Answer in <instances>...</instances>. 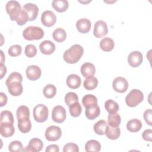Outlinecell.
<instances>
[{"label":"cell","instance_id":"42","mask_svg":"<svg viewBox=\"0 0 152 152\" xmlns=\"http://www.w3.org/2000/svg\"><path fill=\"white\" fill-rule=\"evenodd\" d=\"M25 55L28 58H33L37 54L36 47L33 44L27 45L25 48Z\"/></svg>","mask_w":152,"mask_h":152},{"label":"cell","instance_id":"3","mask_svg":"<svg viewBox=\"0 0 152 152\" xmlns=\"http://www.w3.org/2000/svg\"><path fill=\"white\" fill-rule=\"evenodd\" d=\"M144 99L142 92L138 89H132L126 96L125 103L131 107L137 106Z\"/></svg>","mask_w":152,"mask_h":152},{"label":"cell","instance_id":"48","mask_svg":"<svg viewBox=\"0 0 152 152\" xmlns=\"http://www.w3.org/2000/svg\"><path fill=\"white\" fill-rule=\"evenodd\" d=\"M7 100H8V98L7 95L4 93L3 92H1L0 93V103H1V107H2L4 106H5L7 103Z\"/></svg>","mask_w":152,"mask_h":152},{"label":"cell","instance_id":"49","mask_svg":"<svg viewBox=\"0 0 152 152\" xmlns=\"http://www.w3.org/2000/svg\"><path fill=\"white\" fill-rule=\"evenodd\" d=\"M7 73V68L4 64H1V79H2L4 76Z\"/></svg>","mask_w":152,"mask_h":152},{"label":"cell","instance_id":"8","mask_svg":"<svg viewBox=\"0 0 152 152\" xmlns=\"http://www.w3.org/2000/svg\"><path fill=\"white\" fill-rule=\"evenodd\" d=\"M128 82L127 80L122 77L115 78L112 83V87L116 92L122 93L125 92L128 88Z\"/></svg>","mask_w":152,"mask_h":152},{"label":"cell","instance_id":"26","mask_svg":"<svg viewBox=\"0 0 152 152\" xmlns=\"http://www.w3.org/2000/svg\"><path fill=\"white\" fill-rule=\"evenodd\" d=\"M114 46V41L108 37L103 38L100 42V47L104 52L111 51L113 49Z\"/></svg>","mask_w":152,"mask_h":152},{"label":"cell","instance_id":"7","mask_svg":"<svg viewBox=\"0 0 152 152\" xmlns=\"http://www.w3.org/2000/svg\"><path fill=\"white\" fill-rule=\"evenodd\" d=\"M66 116V110L63 106L58 105L53 107L52 112V118L54 122L62 123L65 120Z\"/></svg>","mask_w":152,"mask_h":152},{"label":"cell","instance_id":"32","mask_svg":"<svg viewBox=\"0 0 152 152\" xmlns=\"http://www.w3.org/2000/svg\"><path fill=\"white\" fill-rule=\"evenodd\" d=\"M107 122L109 126L112 127H118L121 122V116L117 113L109 114Z\"/></svg>","mask_w":152,"mask_h":152},{"label":"cell","instance_id":"39","mask_svg":"<svg viewBox=\"0 0 152 152\" xmlns=\"http://www.w3.org/2000/svg\"><path fill=\"white\" fill-rule=\"evenodd\" d=\"M78 102L77 94L74 92H68L65 96V102L69 106L75 102Z\"/></svg>","mask_w":152,"mask_h":152},{"label":"cell","instance_id":"4","mask_svg":"<svg viewBox=\"0 0 152 152\" xmlns=\"http://www.w3.org/2000/svg\"><path fill=\"white\" fill-rule=\"evenodd\" d=\"M5 8L12 21H15L16 18L23 10L20 3L17 1H8L6 4Z\"/></svg>","mask_w":152,"mask_h":152},{"label":"cell","instance_id":"22","mask_svg":"<svg viewBox=\"0 0 152 152\" xmlns=\"http://www.w3.org/2000/svg\"><path fill=\"white\" fill-rule=\"evenodd\" d=\"M16 115L18 121L28 119H30V110L26 106H20L17 109Z\"/></svg>","mask_w":152,"mask_h":152},{"label":"cell","instance_id":"5","mask_svg":"<svg viewBox=\"0 0 152 152\" xmlns=\"http://www.w3.org/2000/svg\"><path fill=\"white\" fill-rule=\"evenodd\" d=\"M33 117L37 122H43L46 121L48 118L49 110L48 107L43 104H39L33 109Z\"/></svg>","mask_w":152,"mask_h":152},{"label":"cell","instance_id":"45","mask_svg":"<svg viewBox=\"0 0 152 152\" xmlns=\"http://www.w3.org/2000/svg\"><path fill=\"white\" fill-rule=\"evenodd\" d=\"M152 112H151V109H147L146 110H145V112H144V119L145 121V122L150 126L152 125Z\"/></svg>","mask_w":152,"mask_h":152},{"label":"cell","instance_id":"13","mask_svg":"<svg viewBox=\"0 0 152 152\" xmlns=\"http://www.w3.org/2000/svg\"><path fill=\"white\" fill-rule=\"evenodd\" d=\"M23 10L28 15V21H33L37 18L39 13V8L36 4L27 3L23 6Z\"/></svg>","mask_w":152,"mask_h":152},{"label":"cell","instance_id":"6","mask_svg":"<svg viewBox=\"0 0 152 152\" xmlns=\"http://www.w3.org/2000/svg\"><path fill=\"white\" fill-rule=\"evenodd\" d=\"M61 134L62 131L59 126L52 125L46 129L45 135L48 141H55L61 138Z\"/></svg>","mask_w":152,"mask_h":152},{"label":"cell","instance_id":"30","mask_svg":"<svg viewBox=\"0 0 152 152\" xmlns=\"http://www.w3.org/2000/svg\"><path fill=\"white\" fill-rule=\"evenodd\" d=\"M84 87L87 90H92L97 87L98 85V80L94 76L87 77L84 81Z\"/></svg>","mask_w":152,"mask_h":152},{"label":"cell","instance_id":"33","mask_svg":"<svg viewBox=\"0 0 152 152\" xmlns=\"http://www.w3.org/2000/svg\"><path fill=\"white\" fill-rule=\"evenodd\" d=\"M53 39L57 42H64L66 37V33L65 31L62 28H56L52 34Z\"/></svg>","mask_w":152,"mask_h":152},{"label":"cell","instance_id":"28","mask_svg":"<svg viewBox=\"0 0 152 152\" xmlns=\"http://www.w3.org/2000/svg\"><path fill=\"white\" fill-rule=\"evenodd\" d=\"M101 150V144L95 140H88L85 145V150L88 151H99Z\"/></svg>","mask_w":152,"mask_h":152},{"label":"cell","instance_id":"2","mask_svg":"<svg viewBox=\"0 0 152 152\" xmlns=\"http://www.w3.org/2000/svg\"><path fill=\"white\" fill-rule=\"evenodd\" d=\"M23 36L27 40H40L44 36V31L40 27L28 26L23 30Z\"/></svg>","mask_w":152,"mask_h":152},{"label":"cell","instance_id":"20","mask_svg":"<svg viewBox=\"0 0 152 152\" xmlns=\"http://www.w3.org/2000/svg\"><path fill=\"white\" fill-rule=\"evenodd\" d=\"M81 73L84 77H89L93 76L96 72V68L94 65L90 62H86L81 66Z\"/></svg>","mask_w":152,"mask_h":152},{"label":"cell","instance_id":"19","mask_svg":"<svg viewBox=\"0 0 152 152\" xmlns=\"http://www.w3.org/2000/svg\"><path fill=\"white\" fill-rule=\"evenodd\" d=\"M66 83L69 88L72 89H75L78 88L81 86V80L80 76L78 75L72 74H69L67 77Z\"/></svg>","mask_w":152,"mask_h":152},{"label":"cell","instance_id":"16","mask_svg":"<svg viewBox=\"0 0 152 152\" xmlns=\"http://www.w3.org/2000/svg\"><path fill=\"white\" fill-rule=\"evenodd\" d=\"M91 21L86 18L79 19L76 23V27L81 33H87L91 29Z\"/></svg>","mask_w":152,"mask_h":152},{"label":"cell","instance_id":"27","mask_svg":"<svg viewBox=\"0 0 152 152\" xmlns=\"http://www.w3.org/2000/svg\"><path fill=\"white\" fill-rule=\"evenodd\" d=\"M100 113V109L98 105H96V106L86 108L85 115L86 116L87 118V119L90 120H93L97 118Z\"/></svg>","mask_w":152,"mask_h":152},{"label":"cell","instance_id":"50","mask_svg":"<svg viewBox=\"0 0 152 152\" xmlns=\"http://www.w3.org/2000/svg\"><path fill=\"white\" fill-rule=\"evenodd\" d=\"M1 64H4V61H5V56H4V53L2 50H1Z\"/></svg>","mask_w":152,"mask_h":152},{"label":"cell","instance_id":"24","mask_svg":"<svg viewBox=\"0 0 152 152\" xmlns=\"http://www.w3.org/2000/svg\"><path fill=\"white\" fill-rule=\"evenodd\" d=\"M105 134L106 137L112 140L118 139L121 135V130L118 127H112L107 125L106 131Z\"/></svg>","mask_w":152,"mask_h":152},{"label":"cell","instance_id":"12","mask_svg":"<svg viewBox=\"0 0 152 152\" xmlns=\"http://www.w3.org/2000/svg\"><path fill=\"white\" fill-rule=\"evenodd\" d=\"M142 55L137 50L131 52L128 56V62L129 64L134 68L139 66L142 62Z\"/></svg>","mask_w":152,"mask_h":152},{"label":"cell","instance_id":"18","mask_svg":"<svg viewBox=\"0 0 152 152\" xmlns=\"http://www.w3.org/2000/svg\"><path fill=\"white\" fill-rule=\"evenodd\" d=\"M8 92L13 96H18L23 90V85L21 82H13L7 85Z\"/></svg>","mask_w":152,"mask_h":152},{"label":"cell","instance_id":"9","mask_svg":"<svg viewBox=\"0 0 152 152\" xmlns=\"http://www.w3.org/2000/svg\"><path fill=\"white\" fill-rule=\"evenodd\" d=\"M108 33L107 24L103 20H99L95 23L94 26L93 34L97 38H100Z\"/></svg>","mask_w":152,"mask_h":152},{"label":"cell","instance_id":"44","mask_svg":"<svg viewBox=\"0 0 152 152\" xmlns=\"http://www.w3.org/2000/svg\"><path fill=\"white\" fill-rule=\"evenodd\" d=\"M64 152H78L79 148L78 146L74 143L69 142L66 144L63 148Z\"/></svg>","mask_w":152,"mask_h":152},{"label":"cell","instance_id":"34","mask_svg":"<svg viewBox=\"0 0 152 152\" xmlns=\"http://www.w3.org/2000/svg\"><path fill=\"white\" fill-rule=\"evenodd\" d=\"M18 128L22 133L28 132L31 128V123L30 119L18 121Z\"/></svg>","mask_w":152,"mask_h":152},{"label":"cell","instance_id":"43","mask_svg":"<svg viewBox=\"0 0 152 152\" xmlns=\"http://www.w3.org/2000/svg\"><path fill=\"white\" fill-rule=\"evenodd\" d=\"M28 21V15L24 10L21 11V13L15 20V21L17 22V24L19 26H23Z\"/></svg>","mask_w":152,"mask_h":152},{"label":"cell","instance_id":"1","mask_svg":"<svg viewBox=\"0 0 152 152\" xmlns=\"http://www.w3.org/2000/svg\"><path fill=\"white\" fill-rule=\"evenodd\" d=\"M83 53L84 49L81 45H74L64 52L63 58L68 64H75L81 59Z\"/></svg>","mask_w":152,"mask_h":152},{"label":"cell","instance_id":"15","mask_svg":"<svg viewBox=\"0 0 152 152\" xmlns=\"http://www.w3.org/2000/svg\"><path fill=\"white\" fill-rule=\"evenodd\" d=\"M15 129L13 124L1 122L0 124V133L1 135L5 138L10 137L14 134Z\"/></svg>","mask_w":152,"mask_h":152},{"label":"cell","instance_id":"10","mask_svg":"<svg viewBox=\"0 0 152 152\" xmlns=\"http://www.w3.org/2000/svg\"><path fill=\"white\" fill-rule=\"evenodd\" d=\"M56 21V17L53 12L50 10L45 11L41 15V22L46 27L53 26Z\"/></svg>","mask_w":152,"mask_h":152},{"label":"cell","instance_id":"11","mask_svg":"<svg viewBox=\"0 0 152 152\" xmlns=\"http://www.w3.org/2000/svg\"><path fill=\"white\" fill-rule=\"evenodd\" d=\"M43 147V144L42 140L38 138H33L29 141L28 145L22 151H40Z\"/></svg>","mask_w":152,"mask_h":152},{"label":"cell","instance_id":"47","mask_svg":"<svg viewBox=\"0 0 152 152\" xmlns=\"http://www.w3.org/2000/svg\"><path fill=\"white\" fill-rule=\"evenodd\" d=\"M46 152H58L59 151V146L56 144H51L47 147Z\"/></svg>","mask_w":152,"mask_h":152},{"label":"cell","instance_id":"37","mask_svg":"<svg viewBox=\"0 0 152 152\" xmlns=\"http://www.w3.org/2000/svg\"><path fill=\"white\" fill-rule=\"evenodd\" d=\"M14 117L12 113L9 110H3L1 113V122L14 124Z\"/></svg>","mask_w":152,"mask_h":152},{"label":"cell","instance_id":"40","mask_svg":"<svg viewBox=\"0 0 152 152\" xmlns=\"http://www.w3.org/2000/svg\"><path fill=\"white\" fill-rule=\"evenodd\" d=\"M8 150L11 152L22 151L23 150V146L20 141H13L9 144Z\"/></svg>","mask_w":152,"mask_h":152},{"label":"cell","instance_id":"25","mask_svg":"<svg viewBox=\"0 0 152 152\" xmlns=\"http://www.w3.org/2000/svg\"><path fill=\"white\" fill-rule=\"evenodd\" d=\"M142 128V122L138 119H132L129 120L126 124L127 129L131 132H137Z\"/></svg>","mask_w":152,"mask_h":152},{"label":"cell","instance_id":"36","mask_svg":"<svg viewBox=\"0 0 152 152\" xmlns=\"http://www.w3.org/2000/svg\"><path fill=\"white\" fill-rule=\"evenodd\" d=\"M69 111L72 117L79 116L82 111L80 103L78 102H77L69 106Z\"/></svg>","mask_w":152,"mask_h":152},{"label":"cell","instance_id":"31","mask_svg":"<svg viewBox=\"0 0 152 152\" xmlns=\"http://www.w3.org/2000/svg\"><path fill=\"white\" fill-rule=\"evenodd\" d=\"M104 107L106 110L109 114L117 113L119 109V106L118 103L113 100L112 99L107 100L104 103Z\"/></svg>","mask_w":152,"mask_h":152},{"label":"cell","instance_id":"21","mask_svg":"<svg viewBox=\"0 0 152 152\" xmlns=\"http://www.w3.org/2000/svg\"><path fill=\"white\" fill-rule=\"evenodd\" d=\"M82 103L86 109L92 107L97 105V99L95 96L88 94L83 97Z\"/></svg>","mask_w":152,"mask_h":152},{"label":"cell","instance_id":"14","mask_svg":"<svg viewBox=\"0 0 152 152\" xmlns=\"http://www.w3.org/2000/svg\"><path fill=\"white\" fill-rule=\"evenodd\" d=\"M26 76L30 80H36L39 79L42 74L40 68L37 65H30L26 69Z\"/></svg>","mask_w":152,"mask_h":152},{"label":"cell","instance_id":"38","mask_svg":"<svg viewBox=\"0 0 152 152\" xmlns=\"http://www.w3.org/2000/svg\"><path fill=\"white\" fill-rule=\"evenodd\" d=\"M23 81V77L21 74L17 72H13L7 78L5 84L6 85L13 82H21Z\"/></svg>","mask_w":152,"mask_h":152},{"label":"cell","instance_id":"17","mask_svg":"<svg viewBox=\"0 0 152 152\" xmlns=\"http://www.w3.org/2000/svg\"><path fill=\"white\" fill-rule=\"evenodd\" d=\"M55 45L50 40H46L40 43L39 49L40 52L45 55H50L55 50Z\"/></svg>","mask_w":152,"mask_h":152},{"label":"cell","instance_id":"46","mask_svg":"<svg viewBox=\"0 0 152 152\" xmlns=\"http://www.w3.org/2000/svg\"><path fill=\"white\" fill-rule=\"evenodd\" d=\"M142 138L147 141H151L152 138V130L151 129H145L142 134Z\"/></svg>","mask_w":152,"mask_h":152},{"label":"cell","instance_id":"29","mask_svg":"<svg viewBox=\"0 0 152 152\" xmlns=\"http://www.w3.org/2000/svg\"><path fill=\"white\" fill-rule=\"evenodd\" d=\"M107 124L104 120H99L93 126V129L96 134L98 135H104Z\"/></svg>","mask_w":152,"mask_h":152},{"label":"cell","instance_id":"41","mask_svg":"<svg viewBox=\"0 0 152 152\" xmlns=\"http://www.w3.org/2000/svg\"><path fill=\"white\" fill-rule=\"evenodd\" d=\"M21 51H22V48L20 45H14L8 49V53L11 56L15 57L20 55L21 53Z\"/></svg>","mask_w":152,"mask_h":152},{"label":"cell","instance_id":"23","mask_svg":"<svg viewBox=\"0 0 152 152\" xmlns=\"http://www.w3.org/2000/svg\"><path fill=\"white\" fill-rule=\"evenodd\" d=\"M53 8L58 12H63L66 11L69 4L66 0H53L52 2Z\"/></svg>","mask_w":152,"mask_h":152},{"label":"cell","instance_id":"35","mask_svg":"<svg viewBox=\"0 0 152 152\" xmlns=\"http://www.w3.org/2000/svg\"><path fill=\"white\" fill-rule=\"evenodd\" d=\"M43 95L48 99L53 97L56 93V88L53 84H47L43 90Z\"/></svg>","mask_w":152,"mask_h":152}]
</instances>
